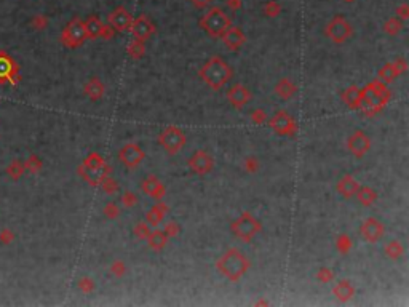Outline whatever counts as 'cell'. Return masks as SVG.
<instances>
[{"mask_svg": "<svg viewBox=\"0 0 409 307\" xmlns=\"http://www.w3.org/2000/svg\"><path fill=\"white\" fill-rule=\"evenodd\" d=\"M249 259L238 248H229L219 256L216 269L230 282H238L249 271Z\"/></svg>", "mask_w": 409, "mask_h": 307, "instance_id": "obj_1", "label": "cell"}, {"mask_svg": "<svg viewBox=\"0 0 409 307\" xmlns=\"http://www.w3.org/2000/svg\"><path fill=\"white\" fill-rule=\"evenodd\" d=\"M232 69L221 56H213L203 64L198 71L200 79L207 83L213 91H219L224 88L232 79Z\"/></svg>", "mask_w": 409, "mask_h": 307, "instance_id": "obj_2", "label": "cell"}, {"mask_svg": "<svg viewBox=\"0 0 409 307\" xmlns=\"http://www.w3.org/2000/svg\"><path fill=\"white\" fill-rule=\"evenodd\" d=\"M230 26H232L230 18L226 15V12L222 10L221 7H211L200 20V27L210 37H213V39L221 37Z\"/></svg>", "mask_w": 409, "mask_h": 307, "instance_id": "obj_3", "label": "cell"}, {"mask_svg": "<svg viewBox=\"0 0 409 307\" xmlns=\"http://www.w3.org/2000/svg\"><path fill=\"white\" fill-rule=\"evenodd\" d=\"M230 230L238 240L245 241V243H249L259 232H262V224H261V221L251 215L249 211H243L230 224Z\"/></svg>", "mask_w": 409, "mask_h": 307, "instance_id": "obj_4", "label": "cell"}, {"mask_svg": "<svg viewBox=\"0 0 409 307\" xmlns=\"http://www.w3.org/2000/svg\"><path fill=\"white\" fill-rule=\"evenodd\" d=\"M159 143L168 155H176L184 149L187 138H185V133L179 127L168 125L159 133Z\"/></svg>", "mask_w": 409, "mask_h": 307, "instance_id": "obj_5", "label": "cell"}, {"mask_svg": "<svg viewBox=\"0 0 409 307\" xmlns=\"http://www.w3.org/2000/svg\"><path fill=\"white\" fill-rule=\"evenodd\" d=\"M353 34V27L346 16L336 15L332 20L324 27V35L334 43H344L347 42Z\"/></svg>", "mask_w": 409, "mask_h": 307, "instance_id": "obj_6", "label": "cell"}, {"mask_svg": "<svg viewBox=\"0 0 409 307\" xmlns=\"http://www.w3.org/2000/svg\"><path fill=\"white\" fill-rule=\"evenodd\" d=\"M268 125L277 135L280 136H293L297 133V124L291 114L286 110H278L274 114V117L268 120Z\"/></svg>", "mask_w": 409, "mask_h": 307, "instance_id": "obj_7", "label": "cell"}, {"mask_svg": "<svg viewBox=\"0 0 409 307\" xmlns=\"http://www.w3.org/2000/svg\"><path fill=\"white\" fill-rule=\"evenodd\" d=\"M85 39H87L85 23L79 20V18L72 20L62 32V42L67 46H71V48H77V46H80L85 42Z\"/></svg>", "mask_w": 409, "mask_h": 307, "instance_id": "obj_8", "label": "cell"}, {"mask_svg": "<svg viewBox=\"0 0 409 307\" xmlns=\"http://www.w3.org/2000/svg\"><path fill=\"white\" fill-rule=\"evenodd\" d=\"M187 166L190 168L192 173L198 174V176H204L213 171L215 168V159H213V155L208 154L207 151H195L192 154V157L187 160Z\"/></svg>", "mask_w": 409, "mask_h": 307, "instance_id": "obj_9", "label": "cell"}, {"mask_svg": "<svg viewBox=\"0 0 409 307\" xmlns=\"http://www.w3.org/2000/svg\"><path fill=\"white\" fill-rule=\"evenodd\" d=\"M146 152L141 149V146H138L136 143H128L122 146V149L118 151V160L122 162L126 168H136V166L144 160Z\"/></svg>", "mask_w": 409, "mask_h": 307, "instance_id": "obj_10", "label": "cell"}, {"mask_svg": "<svg viewBox=\"0 0 409 307\" xmlns=\"http://www.w3.org/2000/svg\"><path fill=\"white\" fill-rule=\"evenodd\" d=\"M360 234L368 243H377L385 234V226L377 218H366L360 226Z\"/></svg>", "mask_w": 409, "mask_h": 307, "instance_id": "obj_11", "label": "cell"}, {"mask_svg": "<svg viewBox=\"0 0 409 307\" xmlns=\"http://www.w3.org/2000/svg\"><path fill=\"white\" fill-rule=\"evenodd\" d=\"M347 149L357 159H361L371 149V139L363 130H355V132L347 138Z\"/></svg>", "mask_w": 409, "mask_h": 307, "instance_id": "obj_12", "label": "cell"}, {"mask_svg": "<svg viewBox=\"0 0 409 307\" xmlns=\"http://www.w3.org/2000/svg\"><path fill=\"white\" fill-rule=\"evenodd\" d=\"M133 16L125 7H117L115 10L109 15V26L117 32H126L131 29Z\"/></svg>", "mask_w": 409, "mask_h": 307, "instance_id": "obj_13", "label": "cell"}, {"mask_svg": "<svg viewBox=\"0 0 409 307\" xmlns=\"http://www.w3.org/2000/svg\"><path fill=\"white\" fill-rule=\"evenodd\" d=\"M134 39H139V40H147L149 37H152L155 34V26L154 23L149 20L147 15H139L138 18H134L133 23H131V29Z\"/></svg>", "mask_w": 409, "mask_h": 307, "instance_id": "obj_14", "label": "cell"}, {"mask_svg": "<svg viewBox=\"0 0 409 307\" xmlns=\"http://www.w3.org/2000/svg\"><path fill=\"white\" fill-rule=\"evenodd\" d=\"M227 101L237 110H240L251 101V91L248 90V87L243 85V83H235V85L230 87V90L227 91Z\"/></svg>", "mask_w": 409, "mask_h": 307, "instance_id": "obj_15", "label": "cell"}, {"mask_svg": "<svg viewBox=\"0 0 409 307\" xmlns=\"http://www.w3.org/2000/svg\"><path fill=\"white\" fill-rule=\"evenodd\" d=\"M221 39H222V42H224V45L227 46L229 50L237 51L246 42V35L243 34V31L238 29V27L230 26L224 31V34L221 35Z\"/></svg>", "mask_w": 409, "mask_h": 307, "instance_id": "obj_16", "label": "cell"}, {"mask_svg": "<svg viewBox=\"0 0 409 307\" xmlns=\"http://www.w3.org/2000/svg\"><path fill=\"white\" fill-rule=\"evenodd\" d=\"M143 191L144 194H147L151 199H155V200H162L165 197V194H166V189H165V186L160 182V179L157 178V176L151 174V176H147V178L143 181Z\"/></svg>", "mask_w": 409, "mask_h": 307, "instance_id": "obj_17", "label": "cell"}, {"mask_svg": "<svg viewBox=\"0 0 409 307\" xmlns=\"http://www.w3.org/2000/svg\"><path fill=\"white\" fill-rule=\"evenodd\" d=\"M358 188H360V184H358V181L353 178L352 174H344L342 178L337 181V186H336L339 195H340V197H344V199L355 197Z\"/></svg>", "mask_w": 409, "mask_h": 307, "instance_id": "obj_18", "label": "cell"}, {"mask_svg": "<svg viewBox=\"0 0 409 307\" xmlns=\"http://www.w3.org/2000/svg\"><path fill=\"white\" fill-rule=\"evenodd\" d=\"M340 98L349 109H358L361 106V99H363V91L357 85H350L342 91Z\"/></svg>", "mask_w": 409, "mask_h": 307, "instance_id": "obj_19", "label": "cell"}, {"mask_svg": "<svg viewBox=\"0 0 409 307\" xmlns=\"http://www.w3.org/2000/svg\"><path fill=\"white\" fill-rule=\"evenodd\" d=\"M332 294L336 296L337 301L347 302L355 296V286H353L349 280H340L339 283H336V286L332 288Z\"/></svg>", "mask_w": 409, "mask_h": 307, "instance_id": "obj_20", "label": "cell"}, {"mask_svg": "<svg viewBox=\"0 0 409 307\" xmlns=\"http://www.w3.org/2000/svg\"><path fill=\"white\" fill-rule=\"evenodd\" d=\"M166 213H168V207H166V205H165L162 200H159V203H157L152 210H149V211H147V215H146V222H147L149 226L157 227V226H159L160 222H162V219H163V216L166 215Z\"/></svg>", "mask_w": 409, "mask_h": 307, "instance_id": "obj_21", "label": "cell"}, {"mask_svg": "<svg viewBox=\"0 0 409 307\" xmlns=\"http://www.w3.org/2000/svg\"><path fill=\"white\" fill-rule=\"evenodd\" d=\"M146 240H147V245L151 250L162 251L166 247V243H168V235L165 234V230L155 229V230H151V234H149V237Z\"/></svg>", "mask_w": 409, "mask_h": 307, "instance_id": "obj_22", "label": "cell"}, {"mask_svg": "<svg viewBox=\"0 0 409 307\" xmlns=\"http://www.w3.org/2000/svg\"><path fill=\"white\" fill-rule=\"evenodd\" d=\"M296 91H297V87L294 85V83L290 79H282L275 85V95L280 98V99H285V101L294 98Z\"/></svg>", "mask_w": 409, "mask_h": 307, "instance_id": "obj_23", "label": "cell"}, {"mask_svg": "<svg viewBox=\"0 0 409 307\" xmlns=\"http://www.w3.org/2000/svg\"><path fill=\"white\" fill-rule=\"evenodd\" d=\"M104 91H106V87H104V83H102L99 79L96 77H93L90 82H87V85H85V93H87V96L93 101H99L102 96H104Z\"/></svg>", "mask_w": 409, "mask_h": 307, "instance_id": "obj_24", "label": "cell"}, {"mask_svg": "<svg viewBox=\"0 0 409 307\" xmlns=\"http://www.w3.org/2000/svg\"><path fill=\"white\" fill-rule=\"evenodd\" d=\"M399 76V72L395 66V63H385L382 68L379 69L377 72V79L380 82H384L385 85H388V83H392L395 82V79Z\"/></svg>", "mask_w": 409, "mask_h": 307, "instance_id": "obj_25", "label": "cell"}, {"mask_svg": "<svg viewBox=\"0 0 409 307\" xmlns=\"http://www.w3.org/2000/svg\"><path fill=\"white\" fill-rule=\"evenodd\" d=\"M104 29V24L99 20L96 15L90 16L85 23V31H87V39H98L101 37V32Z\"/></svg>", "mask_w": 409, "mask_h": 307, "instance_id": "obj_26", "label": "cell"}, {"mask_svg": "<svg viewBox=\"0 0 409 307\" xmlns=\"http://www.w3.org/2000/svg\"><path fill=\"white\" fill-rule=\"evenodd\" d=\"M355 195H357L358 202L363 205V207H371V205L376 203V200H377V192L373 188H369V186L358 188Z\"/></svg>", "mask_w": 409, "mask_h": 307, "instance_id": "obj_27", "label": "cell"}, {"mask_svg": "<svg viewBox=\"0 0 409 307\" xmlns=\"http://www.w3.org/2000/svg\"><path fill=\"white\" fill-rule=\"evenodd\" d=\"M384 251H385V255L392 259V261H398V259H401L403 255H404V247L399 240H392L385 245Z\"/></svg>", "mask_w": 409, "mask_h": 307, "instance_id": "obj_28", "label": "cell"}, {"mask_svg": "<svg viewBox=\"0 0 409 307\" xmlns=\"http://www.w3.org/2000/svg\"><path fill=\"white\" fill-rule=\"evenodd\" d=\"M128 54L131 56L133 59H141L146 53V45H144V40H139V39H134L131 40V43L128 45L126 48Z\"/></svg>", "mask_w": 409, "mask_h": 307, "instance_id": "obj_29", "label": "cell"}, {"mask_svg": "<svg viewBox=\"0 0 409 307\" xmlns=\"http://www.w3.org/2000/svg\"><path fill=\"white\" fill-rule=\"evenodd\" d=\"M352 238L347 234H340L336 240V248L340 255H349L352 250Z\"/></svg>", "mask_w": 409, "mask_h": 307, "instance_id": "obj_30", "label": "cell"}, {"mask_svg": "<svg viewBox=\"0 0 409 307\" xmlns=\"http://www.w3.org/2000/svg\"><path fill=\"white\" fill-rule=\"evenodd\" d=\"M401 27H403V23L399 18L393 16V18H390V20L385 21L384 24V31L388 34V35H396L399 31H401Z\"/></svg>", "mask_w": 409, "mask_h": 307, "instance_id": "obj_31", "label": "cell"}, {"mask_svg": "<svg viewBox=\"0 0 409 307\" xmlns=\"http://www.w3.org/2000/svg\"><path fill=\"white\" fill-rule=\"evenodd\" d=\"M133 232H134V235L139 240H146L149 237V234H151V229H149V224H147L146 221H139V222H136V224H134Z\"/></svg>", "mask_w": 409, "mask_h": 307, "instance_id": "obj_32", "label": "cell"}, {"mask_svg": "<svg viewBox=\"0 0 409 307\" xmlns=\"http://www.w3.org/2000/svg\"><path fill=\"white\" fill-rule=\"evenodd\" d=\"M282 12V7L278 2H275V0H270V2H267L265 7H264V13L267 16H270V18H275L278 13Z\"/></svg>", "mask_w": 409, "mask_h": 307, "instance_id": "obj_33", "label": "cell"}, {"mask_svg": "<svg viewBox=\"0 0 409 307\" xmlns=\"http://www.w3.org/2000/svg\"><path fill=\"white\" fill-rule=\"evenodd\" d=\"M104 215L109 218V219H117L120 216V208L114 202H109L106 207H104Z\"/></svg>", "mask_w": 409, "mask_h": 307, "instance_id": "obj_34", "label": "cell"}, {"mask_svg": "<svg viewBox=\"0 0 409 307\" xmlns=\"http://www.w3.org/2000/svg\"><path fill=\"white\" fill-rule=\"evenodd\" d=\"M179 230H181V227H179L178 222H174V221L166 222V226H165V234L168 235V238H170V237H176V235L179 234Z\"/></svg>", "mask_w": 409, "mask_h": 307, "instance_id": "obj_35", "label": "cell"}, {"mask_svg": "<svg viewBox=\"0 0 409 307\" xmlns=\"http://www.w3.org/2000/svg\"><path fill=\"white\" fill-rule=\"evenodd\" d=\"M317 278H318L321 283H329L332 278H334V274L329 271V269L323 267V269H320V271L317 272Z\"/></svg>", "mask_w": 409, "mask_h": 307, "instance_id": "obj_36", "label": "cell"}, {"mask_svg": "<svg viewBox=\"0 0 409 307\" xmlns=\"http://www.w3.org/2000/svg\"><path fill=\"white\" fill-rule=\"evenodd\" d=\"M136 202H138V199H136V195H134L131 191H126V192L122 195V203H123V207L131 208V207H134V205H136Z\"/></svg>", "mask_w": 409, "mask_h": 307, "instance_id": "obj_37", "label": "cell"}, {"mask_svg": "<svg viewBox=\"0 0 409 307\" xmlns=\"http://www.w3.org/2000/svg\"><path fill=\"white\" fill-rule=\"evenodd\" d=\"M101 186H102V189H104L107 194H114V192L118 191V184L114 179H110V178H106L104 181L101 182Z\"/></svg>", "mask_w": 409, "mask_h": 307, "instance_id": "obj_38", "label": "cell"}, {"mask_svg": "<svg viewBox=\"0 0 409 307\" xmlns=\"http://www.w3.org/2000/svg\"><path fill=\"white\" fill-rule=\"evenodd\" d=\"M110 271H112V274L115 277H123L126 267H125V264L122 261H115V263H112V266H110Z\"/></svg>", "mask_w": 409, "mask_h": 307, "instance_id": "obj_39", "label": "cell"}, {"mask_svg": "<svg viewBox=\"0 0 409 307\" xmlns=\"http://www.w3.org/2000/svg\"><path fill=\"white\" fill-rule=\"evenodd\" d=\"M79 286H80V290L85 291V293L93 291V288H95V285H93V280H91V278H88V277H83L82 280L79 282Z\"/></svg>", "mask_w": 409, "mask_h": 307, "instance_id": "obj_40", "label": "cell"}, {"mask_svg": "<svg viewBox=\"0 0 409 307\" xmlns=\"http://www.w3.org/2000/svg\"><path fill=\"white\" fill-rule=\"evenodd\" d=\"M253 122L254 124H264L267 122V114L264 112L262 109H257L253 112Z\"/></svg>", "mask_w": 409, "mask_h": 307, "instance_id": "obj_41", "label": "cell"}, {"mask_svg": "<svg viewBox=\"0 0 409 307\" xmlns=\"http://www.w3.org/2000/svg\"><path fill=\"white\" fill-rule=\"evenodd\" d=\"M396 18H399V20H407L409 18V7L406 4L399 5L396 8Z\"/></svg>", "mask_w": 409, "mask_h": 307, "instance_id": "obj_42", "label": "cell"}, {"mask_svg": "<svg viewBox=\"0 0 409 307\" xmlns=\"http://www.w3.org/2000/svg\"><path fill=\"white\" fill-rule=\"evenodd\" d=\"M245 166H246V170L249 173H253L257 170V160L254 159V157H248V159L245 160Z\"/></svg>", "mask_w": 409, "mask_h": 307, "instance_id": "obj_43", "label": "cell"}, {"mask_svg": "<svg viewBox=\"0 0 409 307\" xmlns=\"http://www.w3.org/2000/svg\"><path fill=\"white\" fill-rule=\"evenodd\" d=\"M192 2V5L195 7V8H198V10H203V8H207L213 0H190Z\"/></svg>", "mask_w": 409, "mask_h": 307, "instance_id": "obj_44", "label": "cell"}, {"mask_svg": "<svg viewBox=\"0 0 409 307\" xmlns=\"http://www.w3.org/2000/svg\"><path fill=\"white\" fill-rule=\"evenodd\" d=\"M227 7L230 10H238L241 7V0H227Z\"/></svg>", "mask_w": 409, "mask_h": 307, "instance_id": "obj_45", "label": "cell"}, {"mask_svg": "<svg viewBox=\"0 0 409 307\" xmlns=\"http://www.w3.org/2000/svg\"><path fill=\"white\" fill-rule=\"evenodd\" d=\"M344 2H349V4H352V2H355V0H344Z\"/></svg>", "mask_w": 409, "mask_h": 307, "instance_id": "obj_46", "label": "cell"}]
</instances>
